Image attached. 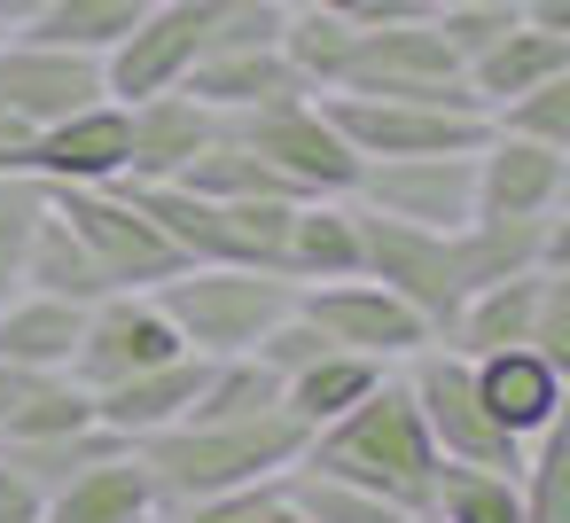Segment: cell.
I'll use <instances>...</instances> for the list:
<instances>
[{
	"instance_id": "6da1fadb",
	"label": "cell",
	"mask_w": 570,
	"mask_h": 523,
	"mask_svg": "<svg viewBox=\"0 0 570 523\" xmlns=\"http://www.w3.org/2000/svg\"><path fill=\"white\" fill-rule=\"evenodd\" d=\"M297 461L383 492L406 523H430L438 468H445L438 445H430V430H422V414H414V398H406V383H399V367H391L367 398H352L336 422L305 430V453H297Z\"/></svg>"
},
{
	"instance_id": "7a4b0ae2",
	"label": "cell",
	"mask_w": 570,
	"mask_h": 523,
	"mask_svg": "<svg viewBox=\"0 0 570 523\" xmlns=\"http://www.w3.org/2000/svg\"><path fill=\"white\" fill-rule=\"evenodd\" d=\"M297 453H305V422H297L289 406L243 414V422H173V430H157V437H134V461H141L157 507L266 484V476H282Z\"/></svg>"
},
{
	"instance_id": "3957f363",
	"label": "cell",
	"mask_w": 570,
	"mask_h": 523,
	"mask_svg": "<svg viewBox=\"0 0 570 523\" xmlns=\"http://www.w3.org/2000/svg\"><path fill=\"white\" fill-rule=\"evenodd\" d=\"M157 305L196 359H235L297 305V282L258 266H180L173 282H157Z\"/></svg>"
},
{
	"instance_id": "277c9868",
	"label": "cell",
	"mask_w": 570,
	"mask_h": 523,
	"mask_svg": "<svg viewBox=\"0 0 570 523\" xmlns=\"http://www.w3.org/2000/svg\"><path fill=\"white\" fill-rule=\"evenodd\" d=\"M399 383H406V398H414V414H422V430H430L445 468H500V476L523 468V445L492 422V406L476 391V367L461 352L422 344L414 359H399Z\"/></svg>"
},
{
	"instance_id": "5b68a950",
	"label": "cell",
	"mask_w": 570,
	"mask_h": 523,
	"mask_svg": "<svg viewBox=\"0 0 570 523\" xmlns=\"http://www.w3.org/2000/svg\"><path fill=\"white\" fill-rule=\"evenodd\" d=\"M360 274L383 282L399 305H414L430 320V336H445V320L476 289L461 227H406V219H375V211H360Z\"/></svg>"
},
{
	"instance_id": "8992f818",
	"label": "cell",
	"mask_w": 570,
	"mask_h": 523,
	"mask_svg": "<svg viewBox=\"0 0 570 523\" xmlns=\"http://www.w3.org/2000/svg\"><path fill=\"white\" fill-rule=\"evenodd\" d=\"M328 95H375V102H430V110H476L453 48L430 32V24H352V48H344V71Z\"/></svg>"
},
{
	"instance_id": "52a82bcc",
	"label": "cell",
	"mask_w": 570,
	"mask_h": 523,
	"mask_svg": "<svg viewBox=\"0 0 570 523\" xmlns=\"http://www.w3.org/2000/svg\"><path fill=\"white\" fill-rule=\"evenodd\" d=\"M180 352H188V344H180V328L165 320L157 289H110V297L87 305L63 375H71L79 391H110V383L149 375V367H165V359H180Z\"/></svg>"
},
{
	"instance_id": "ba28073f",
	"label": "cell",
	"mask_w": 570,
	"mask_h": 523,
	"mask_svg": "<svg viewBox=\"0 0 570 523\" xmlns=\"http://www.w3.org/2000/svg\"><path fill=\"white\" fill-rule=\"evenodd\" d=\"M227 134H235L243 149H258L297 196H352V180H360V157L344 149V134H336V118L321 110V95H297V102L227 118Z\"/></svg>"
},
{
	"instance_id": "9c48e42d",
	"label": "cell",
	"mask_w": 570,
	"mask_h": 523,
	"mask_svg": "<svg viewBox=\"0 0 570 523\" xmlns=\"http://www.w3.org/2000/svg\"><path fill=\"white\" fill-rule=\"evenodd\" d=\"M48 211L95 250L110 289H157V282L180 274V250L141 219V204L126 188H48Z\"/></svg>"
},
{
	"instance_id": "30bf717a",
	"label": "cell",
	"mask_w": 570,
	"mask_h": 523,
	"mask_svg": "<svg viewBox=\"0 0 570 523\" xmlns=\"http://www.w3.org/2000/svg\"><path fill=\"white\" fill-rule=\"evenodd\" d=\"M212 17H219V0H149V17L102 56V95L141 102V95L180 87L212 48Z\"/></svg>"
},
{
	"instance_id": "8fae6325",
	"label": "cell",
	"mask_w": 570,
	"mask_h": 523,
	"mask_svg": "<svg viewBox=\"0 0 570 523\" xmlns=\"http://www.w3.org/2000/svg\"><path fill=\"white\" fill-rule=\"evenodd\" d=\"M297 313H305L336 352H360V359H383V367H399V359H414L422 344H438L430 320H422L414 305H399V297H391L383 282H367V274L305 282V289H297Z\"/></svg>"
},
{
	"instance_id": "7c38bea8",
	"label": "cell",
	"mask_w": 570,
	"mask_h": 523,
	"mask_svg": "<svg viewBox=\"0 0 570 523\" xmlns=\"http://www.w3.org/2000/svg\"><path fill=\"white\" fill-rule=\"evenodd\" d=\"M321 110L336 118L344 149L360 165L383 157H469L484 141V118L469 110H430V102H375V95H321Z\"/></svg>"
},
{
	"instance_id": "4fadbf2b",
	"label": "cell",
	"mask_w": 570,
	"mask_h": 523,
	"mask_svg": "<svg viewBox=\"0 0 570 523\" xmlns=\"http://www.w3.org/2000/svg\"><path fill=\"white\" fill-rule=\"evenodd\" d=\"M95 102H110L102 95V56L56 48V40H24V32L0 40V110H9V118L63 126V118H79Z\"/></svg>"
},
{
	"instance_id": "5bb4252c",
	"label": "cell",
	"mask_w": 570,
	"mask_h": 523,
	"mask_svg": "<svg viewBox=\"0 0 570 523\" xmlns=\"http://www.w3.org/2000/svg\"><path fill=\"white\" fill-rule=\"evenodd\" d=\"M469 157H383V165H360L352 204L375 211V219H406V227H469L476 219Z\"/></svg>"
},
{
	"instance_id": "9a60e30c",
	"label": "cell",
	"mask_w": 570,
	"mask_h": 523,
	"mask_svg": "<svg viewBox=\"0 0 570 523\" xmlns=\"http://www.w3.org/2000/svg\"><path fill=\"white\" fill-rule=\"evenodd\" d=\"M469 188H476V219H547L570 204V149L484 126L476 157H469Z\"/></svg>"
},
{
	"instance_id": "2e32d148",
	"label": "cell",
	"mask_w": 570,
	"mask_h": 523,
	"mask_svg": "<svg viewBox=\"0 0 570 523\" xmlns=\"http://www.w3.org/2000/svg\"><path fill=\"white\" fill-rule=\"evenodd\" d=\"M126 102H95L63 126H40L32 141V180L40 188H118L126 180Z\"/></svg>"
},
{
	"instance_id": "e0dca14e",
	"label": "cell",
	"mask_w": 570,
	"mask_h": 523,
	"mask_svg": "<svg viewBox=\"0 0 570 523\" xmlns=\"http://www.w3.org/2000/svg\"><path fill=\"white\" fill-rule=\"evenodd\" d=\"M212 134H219V118H212L188 87H165V95L126 102V141H134L126 180H180V172L212 149Z\"/></svg>"
},
{
	"instance_id": "ac0fdd59",
	"label": "cell",
	"mask_w": 570,
	"mask_h": 523,
	"mask_svg": "<svg viewBox=\"0 0 570 523\" xmlns=\"http://www.w3.org/2000/svg\"><path fill=\"white\" fill-rule=\"evenodd\" d=\"M180 87H188L212 118H250V110H274V102L313 95V87L297 79V63L282 56V40H274V48H219V56H204Z\"/></svg>"
},
{
	"instance_id": "d6986e66",
	"label": "cell",
	"mask_w": 570,
	"mask_h": 523,
	"mask_svg": "<svg viewBox=\"0 0 570 523\" xmlns=\"http://www.w3.org/2000/svg\"><path fill=\"white\" fill-rule=\"evenodd\" d=\"M476 367V391H484V406H492V422L515 437V445H531L539 430H554L562 422V398H570V375L562 367H547L539 352H484V359H469Z\"/></svg>"
},
{
	"instance_id": "ffe728a7",
	"label": "cell",
	"mask_w": 570,
	"mask_h": 523,
	"mask_svg": "<svg viewBox=\"0 0 570 523\" xmlns=\"http://www.w3.org/2000/svg\"><path fill=\"white\" fill-rule=\"evenodd\" d=\"M204 367H212V359L180 352V359H165V367H149V375H126V383L95 391V422L118 430L126 445H134V437H157V430L188 422V406H196V391H204Z\"/></svg>"
},
{
	"instance_id": "44dd1931",
	"label": "cell",
	"mask_w": 570,
	"mask_h": 523,
	"mask_svg": "<svg viewBox=\"0 0 570 523\" xmlns=\"http://www.w3.org/2000/svg\"><path fill=\"white\" fill-rule=\"evenodd\" d=\"M562 71H570V32H539V24H523V17H515L484 56L461 63L476 110H500V102H515V95H531V87H547V79H562Z\"/></svg>"
},
{
	"instance_id": "7402d4cb",
	"label": "cell",
	"mask_w": 570,
	"mask_h": 523,
	"mask_svg": "<svg viewBox=\"0 0 570 523\" xmlns=\"http://www.w3.org/2000/svg\"><path fill=\"white\" fill-rule=\"evenodd\" d=\"M282 274L305 289V282H344L360 274V204L352 196H305L289 211V235H282Z\"/></svg>"
},
{
	"instance_id": "603a6c76",
	"label": "cell",
	"mask_w": 570,
	"mask_h": 523,
	"mask_svg": "<svg viewBox=\"0 0 570 523\" xmlns=\"http://www.w3.org/2000/svg\"><path fill=\"white\" fill-rule=\"evenodd\" d=\"M539 274L547 266H531V274H500V282H484V289H469L461 297V313L445 320V352H461V359H484V352H515V344H531V305H539Z\"/></svg>"
},
{
	"instance_id": "cb8c5ba5",
	"label": "cell",
	"mask_w": 570,
	"mask_h": 523,
	"mask_svg": "<svg viewBox=\"0 0 570 523\" xmlns=\"http://www.w3.org/2000/svg\"><path fill=\"white\" fill-rule=\"evenodd\" d=\"M87 305L48 297V289H9L0 297V359L9 367H71Z\"/></svg>"
},
{
	"instance_id": "d4e9b609",
	"label": "cell",
	"mask_w": 570,
	"mask_h": 523,
	"mask_svg": "<svg viewBox=\"0 0 570 523\" xmlns=\"http://www.w3.org/2000/svg\"><path fill=\"white\" fill-rule=\"evenodd\" d=\"M48 196V188H40ZM17 289H48V297H71V305H95V297H110V274L95 266V250L40 204V219H32V235H24V266H17Z\"/></svg>"
},
{
	"instance_id": "484cf974",
	"label": "cell",
	"mask_w": 570,
	"mask_h": 523,
	"mask_svg": "<svg viewBox=\"0 0 570 523\" xmlns=\"http://www.w3.org/2000/svg\"><path fill=\"white\" fill-rule=\"evenodd\" d=\"M40 523H157V492H149L134 445H126L118 461L87 468L79 484L48 492V515H40Z\"/></svg>"
},
{
	"instance_id": "4316f807",
	"label": "cell",
	"mask_w": 570,
	"mask_h": 523,
	"mask_svg": "<svg viewBox=\"0 0 570 523\" xmlns=\"http://www.w3.org/2000/svg\"><path fill=\"white\" fill-rule=\"evenodd\" d=\"M180 188H196V196H212V204H305L258 149H243L235 134H227V118H219V134H212V149L180 172Z\"/></svg>"
},
{
	"instance_id": "83f0119b",
	"label": "cell",
	"mask_w": 570,
	"mask_h": 523,
	"mask_svg": "<svg viewBox=\"0 0 570 523\" xmlns=\"http://www.w3.org/2000/svg\"><path fill=\"white\" fill-rule=\"evenodd\" d=\"M118 453H126V437H118V430H102V422L56 430V437H24V445H0V461L24 468L40 492H63V484H79L87 468H102V461H118Z\"/></svg>"
},
{
	"instance_id": "f1b7e54d",
	"label": "cell",
	"mask_w": 570,
	"mask_h": 523,
	"mask_svg": "<svg viewBox=\"0 0 570 523\" xmlns=\"http://www.w3.org/2000/svg\"><path fill=\"white\" fill-rule=\"evenodd\" d=\"M149 17V0H40L24 40H56V48H79V56H110L134 24Z\"/></svg>"
},
{
	"instance_id": "f546056e",
	"label": "cell",
	"mask_w": 570,
	"mask_h": 523,
	"mask_svg": "<svg viewBox=\"0 0 570 523\" xmlns=\"http://www.w3.org/2000/svg\"><path fill=\"white\" fill-rule=\"evenodd\" d=\"M391 367L383 359H360V352H328V359H313V367H297L289 383H282V406L305 422V430H321V422H336L352 398H367L375 383H383Z\"/></svg>"
},
{
	"instance_id": "4dcf8cb0",
	"label": "cell",
	"mask_w": 570,
	"mask_h": 523,
	"mask_svg": "<svg viewBox=\"0 0 570 523\" xmlns=\"http://www.w3.org/2000/svg\"><path fill=\"white\" fill-rule=\"evenodd\" d=\"M274 484H282V500H289L305 523H406L383 492H367V484H352V476H328V468H313V461H289Z\"/></svg>"
},
{
	"instance_id": "1f68e13d",
	"label": "cell",
	"mask_w": 570,
	"mask_h": 523,
	"mask_svg": "<svg viewBox=\"0 0 570 523\" xmlns=\"http://www.w3.org/2000/svg\"><path fill=\"white\" fill-rule=\"evenodd\" d=\"M515 507H523V523H570V430H562V422L523 445Z\"/></svg>"
},
{
	"instance_id": "d6a6232c",
	"label": "cell",
	"mask_w": 570,
	"mask_h": 523,
	"mask_svg": "<svg viewBox=\"0 0 570 523\" xmlns=\"http://www.w3.org/2000/svg\"><path fill=\"white\" fill-rule=\"evenodd\" d=\"M430 523H523L515 476H500V468H438Z\"/></svg>"
},
{
	"instance_id": "836d02e7",
	"label": "cell",
	"mask_w": 570,
	"mask_h": 523,
	"mask_svg": "<svg viewBox=\"0 0 570 523\" xmlns=\"http://www.w3.org/2000/svg\"><path fill=\"white\" fill-rule=\"evenodd\" d=\"M484 126L492 134H515V141L570 149V71L547 79V87H531V95H515V102H500V110H484Z\"/></svg>"
},
{
	"instance_id": "e575fe53",
	"label": "cell",
	"mask_w": 570,
	"mask_h": 523,
	"mask_svg": "<svg viewBox=\"0 0 570 523\" xmlns=\"http://www.w3.org/2000/svg\"><path fill=\"white\" fill-rule=\"evenodd\" d=\"M40 180H24V172H0V297L17 289V266H24V235H32V219H40Z\"/></svg>"
},
{
	"instance_id": "d590c367",
	"label": "cell",
	"mask_w": 570,
	"mask_h": 523,
	"mask_svg": "<svg viewBox=\"0 0 570 523\" xmlns=\"http://www.w3.org/2000/svg\"><path fill=\"white\" fill-rule=\"evenodd\" d=\"M523 352H539L547 367L570 375V266H547L539 274V305H531V344Z\"/></svg>"
},
{
	"instance_id": "8d00e7d4",
	"label": "cell",
	"mask_w": 570,
	"mask_h": 523,
	"mask_svg": "<svg viewBox=\"0 0 570 523\" xmlns=\"http://www.w3.org/2000/svg\"><path fill=\"white\" fill-rule=\"evenodd\" d=\"M515 24V0H469V9H445V17H430V32L453 48V63H469V56H484L500 32Z\"/></svg>"
},
{
	"instance_id": "74e56055",
	"label": "cell",
	"mask_w": 570,
	"mask_h": 523,
	"mask_svg": "<svg viewBox=\"0 0 570 523\" xmlns=\"http://www.w3.org/2000/svg\"><path fill=\"white\" fill-rule=\"evenodd\" d=\"M250 352H258V359H266V367H274V375L289 383L297 367H313V359H328L336 344H328V336H321V328H313V320H305V313L289 305V313H282V320H274V328H266V336H258Z\"/></svg>"
},
{
	"instance_id": "f35d334b",
	"label": "cell",
	"mask_w": 570,
	"mask_h": 523,
	"mask_svg": "<svg viewBox=\"0 0 570 523\" xmlns=\"http://www.w3.org/2000/svg\"><path fill=\"white\" fill-rule=\"evenodd\" d=\"M266 484H274V476H266ZM266 484H243V492H212V500L157 507V523H258V507H266Z\"/></svg>"
},
{
	"instance_id": "ab89813d",
	"label": "cell",
	"mask_w": 570,
	"mask_h": 523,
	"mask_svg": "<svg viewBox=\"0 0 570 523\" xmlns=\"http://www.w3.org/2000/svg\"><path fill=\"white\" fill-rule=\"evenodd\" d=\"M40 515H48V492H40L24 468L0 461V523H40Z\"/></svg>"
},
{
	"instance_id": "60d3db41",
	"label": "cell",
	"mask_w": 570,
	"mask_h": 523,
	"mask_svg": "<svg viewBox=\"0 0 570 523\" xmlns=\"http://www.w3.org/2000/svg\"><path fill=\"white\" fill-rule=\"evenodd\" d=\"M32 141H40V126H24V118L0 110V172H24L32 180Z\"/></svg>"
},
{
	"instance_id": "b9f144b4",
	"label": "cell",
	"mask_w": 570,
	"mask_h": 523,
	"mask_svg": "<svg viewBox=\"0 0 570 523\" xmlns=\"http://www.w3.org/2000/svg\"><path fill=\"white\" fill-rule=\"evenodd\" d=\"M515 17L539 32H570V0H515Z\"/></svg>"
},
{
	"instance_id": "7bdbcfd3",
	"label": "cell",
	"mask_w": 570,
	"mask_h": 523,
	"mask_svg": "<svg viewBox=\"0 0 570 523\" xmlns=\"http://www.w3.org/2000/svg\"><path fill=\"white\" fill-rule=\"evenodd\" d=\"M32 9H40V0H0V40L24 32V24H32Z\"/></svg>"
},
{
	"instance_id": "ee69618b",
	"label": "cell",
	"mask_w": 570,
	"mask_h": 523,
	"mask_svg": "<svg viewBox=\"0 0 570 523\" xmlns=\"http://www.w3.org/2000/svg\"><path fill=\"white\" fill-rule=\"evenodd\" d=\"M258 523H305V515L282 500V484H266V507H258Z\"/></svg>"
},
{
	"instance_id": "f6af8a7d",
	"label": "cell",
	"mask_w": 570,
	"mask_h": 523,
	"mask_svg": "<svg viewBox=\"0 0 570 523\" xmlns=\"http://www.w3.org/2000/svg\"><path fill=\"white\" fill-rule=\"evenodd\" d=\"M445 9H469V0H422V17H445Z\"/></svg>"
},
{
	"instance_id": "bcb514c9",
	"label": "cell",
	"mask_w": 570,
	"mask_h": 523,
	"mask_svg": "<svg viewBox=\"0 0 570 523\" xmlns=\"http://www.w3.org/2000/svg\"><path fill=\"white\" fill-rule=\"evenodd\" d=\"M313 9H336V17H352V9H360V0H313Z\"/></svg>"
},
{
	"instance_id": "7dc6e473",
	"label": "cell",
	"mask_w": 570,
	"mask_h": 523,
	"mask_svg": "<svg viewBox=\"0 0 570 523\" xmlns=\"http://www.w3.org/2000/svg\"><path fill=\"white\" fill-rule=\"evenodd\" d=\"M274 9H297V0H274Z\"/></svg>"
}]
</instances>
